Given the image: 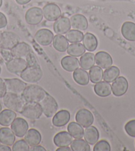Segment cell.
Here are the masks:
<instances>
[{
  "label": "cell",
  "instance_id": "cell-9",
  "mask_svg": "<svg viewBox=\"0 0 135 151\" xmlns=\"http://www.w3.org/2000/svg\"><path fill=\"white\" fill-rule=\"evenodd\" d=\"M27 67V61L23 58L14 57L10 61L6 62L7 71L14 74L20 75Z\"/></svg>",
  "mask_w": 135,
  "mask_h": 151
},
{
  "label": "cell",
  "instance_id": "cell-16",
  "mask_svg": "<svg viewBox=\"0 0 135 151\" xmlns=\"http://www.w3.org/2000/svg\"><path fill=\"white\" fill-rule=\"evenodd\" d=\"M95 63L102 69H107L113 65L112 57L105 51L97 52L95 55Z\"/></svg>",
  "mask_w": 135,
  "mask_h": 151
},
{
  "label": "cell",
  "instance_id": "cell-34",
  "mask_svg": "<svg viewBox=\"0 0 135 151\" xmlns=\"http://www.w3.org/2000/svg\"><path fill=\"white\" fill-rule=\"evenodd\" d=\"M85 47L84 45L80 43H72L68 46L67 49V53L73 57H80L84 55L85 52Z\"/></svg>",
  "mask_w": 135,
  "mask_h": 151
},
{
  "label": "cell",
  "instance_id": "cell-44",
  "mask_svg": "<svg viewBox=\"0 0 135 151\" xmlns=\"http://www.w3.org/2000/svg\"><path fill=\"white\" fill-rule=\"evenodd\" d=\"M7 25V19L3 13L0 12V29L5 28Z\"/></svg>",
  "mask_w": 135,
  "mask_h": 151
},
{
  "label": "cell",
  "instance_id": "cell-32",
  "mask_svg": "<svg viewBox=\"0 0 135 151\" xmlns=\"http://www.w3.org/2000/svg\"><path fill=\"white\" fill-rule=\"evenodd\" d=\"M68 132L72 135V137L76 139H82L84 137V131L83 127L76 122H72L68 126Z\"/></svg>",
  "mask_w": 135,
  "mask_h": 151
},
{
  "label": "cell",
  "instance_id": "cell-52",
  "mask_svg": "<svg viewBox=\"0 0 135 151\" xmlns=\"http://www.w3.org/2000/svg\"><path fill=\"white\" fill-rule=\"evenodd\" d=\"M1 32H0V39H1Z\"/></svg>",
  "mask_w": 135,
  "mask_h": 151
},
{
  "label": "cell",
  "instance_id": "cell-1",
  "mask_svg": "<svg viewBox=\"0 0 135 151\" xmlns=\"http://www.w3.org/2000/svg\"><path fill=\"white\" fill-rule=\"evenodd\" d=\"M3 103L7 109L17 113H21L23 107L27 103L22 95L14 94L7 92L3 97Z\"/></svg>",
  "mask_w": 135,
  "mask_h": 151
},
{
  "label": "cell",
  "instance_id": "cell-47",
  "mask_svg": "<svg viewBox=\"0 0 135 151\" xmlns=\"http://www.w3.org/2000/svg\"><path fill=\"white\" fill-rule=\"evenodd\" d=\"M17 3L19 5H25L31 1V0H15Z\"/></svg>",
  "mask_w": 135,
  "mask_h": 151
},
{
  "label": "cell",
  "instance_id": "cell-7",
  "mask_svg": "<svg viewBox=\"0 0 135 151\" xmlns=\"http://www.w3.org/2000/svg\"><path fill=\"white\" fill-rule=\"evenodd\" d=\"M4 81L6 83V91L8 93L22 95L25 88L27 87V84L25 82L19 79H16V78L5 79Z\"/></svg>",
  "mask_w": 135,
  "mask_h": 151
},
{
  "label": "cell",
  "instance_id": "cell-22",
  "mask_svg": "<svg viewBox=\"0 0 135 151\" xmlns=\"http://www.w3.org/2000/svg\"><path fill=\"white\" fill-rule=\"evenodd\" d=\"M15 141V134L11 129L2 127L0 129V142L7 146H12Z\"/></svg>",
  "mask_w": 135,
  "mask_h": 151
},
{
  "label": "cell",
  "instance_id": "cell-41",
  "mask_svg": "<svg viewBox=\"0 0 135 151\" xmlns=\"http://www.w3.org/2000/svg\"><path fill=\"white\" fill-rule=\"evenodd\" d=\"M0 55H1V57L6 62L9 61L11 59L14 58L11 50H9V49H0Z\"/></svg>",
  "mask_w": 135,
  "mask_h": 151
},
{
  "label": "cell",
  "instance_id": "cell-15",
  "mask_svg": "<svg viewBox=\"0 0 135 151\" xmlns=\"http://www.w3.org/2000/svg\"><path fill=\"white\" fill-rule=\"evenodd\" d=\"M71 27L70 19L66 17H60L54 22L53 29L57 35H63L69 32Z\"/></svg>",
  "mask_w": 135,
  "mask_h": 151
},
{
  "label": "cell",
  "instance_id": "cell-42",
  "mask_svg": "<svg viewBox=\"0 0 135 151\" xmlns=\"http://www.w3.org/2000/svg\"><path fill=\"white\" fill-rule=\"evenodd\" d=\"M25 58L28 66H39L35 56L34 55V54H33L31 52L25 57Z\"/></svg>",
  "mask_w": 135,
  "mask_h": 151
},
{
  "label": "cell",
  "instance_id": "cell-51",
  "mask_svg": "<svg viewBox=\"0 0 135 151\" xmlns=\"http://www.w3.org/2000/svg\"><path fill=\"white\" fill-rule=\"evenodd\" d=\"M1 71H2V69H1V67L0 66V75H1Z\"/></svg>",
  "mask_w": 135,
  "mask_h": 151
},
{
  "label": "cell",
  "instance_id": "cell-45",
  "mask_svg": "<svg viewBox=\"0 0 135 151\" xmlns=\"http://www.w3.org/2000/svg\"><path fill=\"white\" fill-rule=\"evenodd\" d=\"M31 151H46V149L42 146L40 145H36L34 146V147H32V148L29 150Z\"/></svg>",
  "mask_w": 135,
  "mask_h": 151
},
{
  "label": "cell",
  "instance_id": "cell-8",
  "mask_svg": "<svg viewBox=\"0 0 135 151\" xmlns=\"http://www.w3.org/2000/svg\"><path fill=\"white\" fill-rule=\"evenodd\" d=\"M43 9L38 7H33L28 9L25 15V22L30 25H37L43 19Z\"/></svg>",
  "mask_w": 135,
  "mask_h": 151
},
{
  "label": "cell",
  "instance_id": "cell-6",
  "mask_svg": "<svg viewBox=\"0 0 135 151\" xmlns=\"http://www.w3.org/2000/svg\"><path fill=\"white\" fill-rule=\"evenodd\" d=\"M20 42L19 35L12 32H1L0 39V49L11 50Z\"/></svg>",
  "mask_w": 135,
  "mask_h": 151
},
{
  "label": "cell",
  "instance_id": "cell-13",
  "mask_svg": "<svg viewBox=\"0 0 135 151\" xmlns=\"http://www.w3.org/2000/svg\"><path fill=\"white\" fill-rule=\"evenodd\" d=\"M54 34L48 29H41L35 33V39L37 42L43 46L50 45L54 39Z\"/></svg>",
  "mask_w": 135,
  "mask_h": 151
},
{
  "label": "cell",
  "instance_id": "cell-14",
  "mask_svg": "<svg viewBox=\"0 0 135 151\" xmlns=\"http://www.w3.org/2000/svg\"><path fill=\"white\" fill-rule=\"evenodd\" d=\"M11 128L15 136L17 137H23L28 129V124L24 119L18 117L11 124Z\"/></svg>",
  "mask_w": 135,
  "mask_h": 151
},
{
  "label": "cell",
  "instance_id": "cell-48",
  "mask_svg": "<svg viewBox=\"0 0 135 151\" xmlns=\"http://www.w3.org/2000/svg\"><path fill=\"white\" fill-rule=\"evenodd\" d=\"M56 150L57 151H70L72 150V149L68 147H59Z\"/></svg>",
  "mask_w": 135,
  "mask_h": 151
},
{
  "label": "cell",
  "instance_id": "cell-37",
  "mask_svg": "<svg viewBox=\"0 0 135 151\" xmlns=\"http://www.w3.org/2000/svg\"><path fill=\"white\" fill-rule=\"evenodd\" d=\"M66 37L70 43H80L83 40L84 33L79 30H70L66 33Z\"/></svg>",
  "mask_w": 135,
  "mask_h": 151
},
{
  "label": "cell",
  "instance_id": "cell-38",
  "mask_svg": "<svg viewBox=\"0 0 135 151\" xmlns=\"http://www.w3.org/2000/svg\"><path fill=\"white\" fill-rule=\"evenodd\" d=\"M11 149L13 151H28L30 150V148L25 140H19L14 142Z\"/></svg>",
  "mask_w": 135,
  "mask_h": 151
},
{
  "label": "cell",
  "instance_id": "cell-23",
  "mask_svg": "<svg viewBox=\"0 0 135 151\" xmlns=\"http://www.w3.org/2000/svg\"><path fill=\"white\" fill-rule=\"evenodd\" d=\"M25 141L28 143L30 147L39 145L42 140V136L40 132L35 129L28 130L25 135Z\"/></svg>",
  "mask_w": 135,
  "mask_h": 151
},
{
  "label": "cell",
  "instance_id": "cell-26",
  "mask_svg": "<svg viewBox=\"0 0 135 151\" xmlns=\"http://www.w3.org/2000/svg\"><path fill=\"white\" fill-rule=\"evenodd\" d=\"M121 33L126 40L135 41V23L131 22H124L122 25Z\"/></svg>",
  "mask_w": 135,
  "mask_h": 151
},
{
  "label": "cell",
  "instance_id": "cell-36",
  "mask_svg": "<svg viewBox=\"0 0 135 151\" xmlns=\"http://www.w3.org/2000/svg\"><path fill=\"white\" fill-rule=\"evenodd\" d=\"M71 149L73 151H90V146L85 140L82 139L72 140Z\"/></svg>",
  "mask_w": 135,
  "mask_h": 151
},
{
  "label": "cell",
  "instance_id": "cell-17",
  "mask_svg": "<svg viewBox=\"0 0 135 151\" xmlns=\"http://www.w3.org/2000/svg\"><path fill=\"white\" fill-rule=\"evenodd\" d=\"M61 66L65 71L73 72L78 69L80 66L79 60L73 56H66L61 59Z\"/></svg>",
  "mask_w": 135,
  "mask_h": 151
},
{
  "label": "cell",
  "instance_id": "cell-4",
  "mask_svg": "<svg viewBox=\"0 0 135 151\" xmlns=\"http://www.w3.org/2000/svg\"><path fill=\"white\" fill-rule=\"evenodd\" d=\"M21 113L28 119L36 120L39 119L43 113L39 103H27Z\"/></svg>",
  "mask_w": 135,
  "mask_h": 151
},
{
  "label": "cell",
  "instance_id": "cell-43",
  "mask_svg": "<svg viewBox=\"0 0 135 151\" xmlns=\"http://www.w3.org/2000/svg\"><path fill=\"white\" fill-rule=\"evenodd\" d=\"M7 93L6 83H5L4 79L0 78V99L3 98L4 96Z\"/></svg>",
  "mask_w": 135,
  "mask_h": 151
},
{
  "label": "cell",
  "instance_id": "cell-12",
  "mask_svg": "<svg viewBox=\"0 0 135 151\" xmlns=\"http://www.w3.org/2000/svg\"><path fill=\"white\" fill-rule=\"evenodd\" d=\"M113 94L116 97H121L125 94L129 88V83L125 77H118L111 85Z\"/></svg>",
  "mask_w": 135,
  "mask_h": 151
},
{
  "label": "cell",
  "instance_id": "cell-40",
  "mask_svg": "<svg viewBox=\"0 0 135 151\" xmlns=\"http://www.w3.org/2000/svg\"><path fill=\"white\" fill-rule=\"evenodd\" d=\"M124 130L130 137H135V120H131L126 123L124 126Z\"/></svg>",
  "mask_w": 135,
  "mask_h": 151
},
{
  "label": "cell",
  "instance_id": "cell-50",
  "mask_svg": "<svg viewBox=\"0 0 135 151\" xmlns=\"http://www.w3.org/2000/svg\"><path fill=\"white\" fill-rule=\"evenodd\" d=\"M1 109H2V106H1V103H0V112H1Z\"/></svg>",
  "mask_w": 135,
  "mask_h": 151
},
{
  "label": "cell",
  "instance_id": "cell-27",
  "mask_svg": "<svg viewBox=\"0 0 135 151\" xmlns=\"http://www.w3.org/2000/svg\"><path fill=\"white\" fill-rule=\"evenodd\" d=\"M84 139L88 144L91 145H95L98 141L99 138V133L97 129L93 126H90L84 131Z\"/></svg>",
  "mask_w": 135,
  "mask_h": 151
},
{
  "label": "cell",
  "instance_id": "cell-29",
  "mask_svg": "<svg viewBox=\"0 0 135 151\" xmlns=\"http://www.w3.org/2000/svg\"><path fill=\"white\" fill-rule=\"evenodd\" d=\"M73 78L75 82L80 85L85 86L89 84V73L83 69H77L73 73Z\"/></svg>",
  "mask_w": 135,
  "mask_h": 151
},
{
  "label": "cell",
  "instance_id": "cell-3",
  "mask_svg": "<svg viewBox=\"0 0 135 151\" xmlns=\"http://www.w3.org/2000/svg\"><path fill=\"white\" fill-rule=\"evenodd\" d=\"M43 75V71L40 66H28L20 74V76L25 82L35 83L42 79Z\"/></svg>",
  "mask_w": 135,
  "mask_h": 151
},
{
  "label": "cell",
  "instance_id": "cell-46",
  "mask_svg": "<svg viewBox=\"0 0 135 151\" xmlns=\"http://www.w3.org/2000/svg\"><path fill=\"white\" fill-rule=\"evenodd\" d=\"M12 149L9 147V146L1 144L0 145V151H11Z\"/></svg>",
  "mask_w": 135,
  "mask_h": 151
},
{
  "label": "cell",
  "instance_id": "cell-24",
  "mask_svg": "<svg viewBox=\"0 0 135 151\" xmlns=\"http://www.w3.org/2000/svg\"><path fill=\"white\" fill-rule=\"evenodd\" d=\"M94 91L99 97H106L109 96L112 93V88L109 83L106 81H100L95 83Z\"/></svg>",
  "mask_w": 135,
  "mask_h": 151
},
{
  "label": "cell",
  "instance_id": "cell-53",
  "mask_svg": "<svg viewBox=\"0 0 135 151\" xmlns=\"http://www.w3.org/2000/svg\"><path fill=\"white\" fill-rule=\"evenodd\" d=\"M0 59H1V55H0Z\"/></svg>",
  "mask_w": 135,
  "mask_h": 151
},
{
  "label": "cell",
  "instance_id": "cell-5",
  "mask_svg": "<svg viewBox=\"0 0 135 151\" xmlns=\"http://www.w3.org/2000/svg\"><path fill=\"white\" fill-rule=\"evenodd\" d=\"M41 105L43 113L48 118L53 116L56 113L58 108L56 101L48 93H46L45 97L41 102Z\"/></svg>",
  "mask_w": 135,
  "mask_h": 151
},
{
  "label": "cell",
  "instance_id": "cell-19",
  "mask_svg": "<svg viewBox=\"0 0 135 151\" xmlns=\"http://www.w3.org/2000/svg\"><path fill=\"white\" fill-rule=\"evenodd\" d=\"M72 135L66 131H62L57 133L54 137V143L56 147H68L72 142Z\"/></svg>",
  "mask_w": 135,
  "mask_h": 151
},
{
  "label": "cell",
  "instance_id": "cell-39",
  "mask_svg": "<svg viewBox=\"0 0 135 151\" xmlns=\"http://www.w3.org/2000/svg\"><path fill=\"white\" fill-rule=\"evenodd\" d=\"M94 151H110L111 146L107 140H101L95 143L93 147Z\"/></svg>",
  "mask_w": 135,
  "mask_h": 151
},
{
  "label": "cell",
  "instance_id": "cell-18",
  "mask_svg": "<svg viewBox=\"0 0 135 151\" xmlns=\"http://www.w3.org/2000/svg\"><path fill=\"white\" fill-rule=\"evenodd\" d=\"M70 120V113L67 110H61L54 114L53 124L54 127H62L66 125Z\"/></svg>",
  "mask_w": 135,
  "mask_h": 151
},
{
  "label": "cell",
  "instance_id": "cell-21",
  "mask_svg": "<svg viewBox=\"0 0 135 151\" xmlns=\"http://www.w3.org/2000/svg\"><path fill=\"white\" fill-rule=\"evenodd\" d=\"M71 26L74 29L79 31H85L88 27V22L84 15L82 14H76L70 18Z\"/></svg>",
  "mask_w": 135,
  "mask_h": 151
},
{
  "label": "cell",
  "instance_id": "cell-2",
  "mask_svg": "<svg viewBox=\"0 0 135 151\" xmlns=\"http://www.w3.org/2000/svg\"><path fill=\"white\" fill-rule=\"evenodd\" d=\"M46 93L42 87L38 85L27 86L22 96L27 103H41Z\"/></svg>",
  "mask_w": 135,
  "mask_h": 151
},
{
  "label": "cell",
  "instance_id": "cell-31",
  "mask_svg": "<svg viewBox=\"0 0 135 151\" xmlns=\"http://www.w3.org/2000/svg\"><path fill=\"white\" fill-rule=\"evenodd\" d=\"M80 66L84 70H89L95 63V55L92 53H85L80 57Z\"/></svg>",
  "mask_w": 135,
  "mask_h": 151
},
{
  "label": "cell",
  "instance_id": "cell-20",
  "mask_svg": "<svg viewBox=\"0 0 135 151\" xmlns=\"http://www.w3.org/2000/svg\"><path fill=\"white\" fill-rule=\"evenodd\" d=\"M12 55L16 58H25L31 52L30 45L25 42H19L11 49Z\"/></svg>",
  "mask_w": 135,
  "mask_h": 151
},
{
  "label": "cell",
  "instance_id": "cell-10",
  "mask_svg": "<svg viewBox=\"0 0 135 151\" xmlns=\"http://www.w3.org/2000/svg\"><path fill=\"white\" fill-rule=\"evenodd\" d=\"M76 121L84 128H87L93 123L94 117L89 110L86 109H81L76 113Z\"/></svg>",
  "mask_w": 135,
  "mask_h": 151
},
{
  "label": "cell",
  "instance_id": "cell-33",
  "mask_svg": "<svg viewBox=\"0 0 135 151\" xmlns=\"http://www.w3.org/2000/svg\"><path fill=\"white\" fill-rule=\"evenodd\" d=\"M120 75V70L116 66H111L105 70L103 72V79L105 81L112 83Z\"/></svg>",
  "mask_w": 135,
  "mask_h": 151
},
{
  "label": "cell",
  "instance_id": "cell-11",
  "mask_svg": "<svg viewBox=\"0 0 135 151\" xmlns=\"http://www.w3.org/2000/svg\"><path fill=\"white\" fill-rule=\"evenodd\" d=\"M43 16L49 22H54L61 17V9L55 4H48L43 8Z\"/></svg>",
  "mask_w": 135,
  "mask_h": 151
},
{
  "label": "cell",
  "instance_id": "cell-25",
  "mask_svg": "<svg viewBox=\"0 0 135 151\" xmlns=\"http://www.w3.org/2000/svg\"><path fill=\"white\" fill-rule=\"evenodd\" d=\"M17 114L10 109H4L0 112V125L8 127L11 125L14 120L16 119Z\"/></svg>",
  "mask_w": 135,
  "mask_h": 151
},
{
  "label": "cell",
  "instance_id": "cell-35",
  "mask_svg": "<svg viewBox=\"0 0 135 151\" xmlns=\"http://www.w3.org/2000/svg\"><path fill=\"white\" fill-rule=\"evenodd\" d=\"M90 79L93 83H97L103 79V71L100 67L93 66L90 69Z\"/></svg>",
  "mask_w": 135,
  "mask_h": 151
},
{
  "label": "cell",
  "instance_id": "cell-28",
  "mask_svg": "<svg viewBox=\"0 0 135 151\" xmlns=\"http://www.w3.org/2000/svg\"><path fill=\"white\" fill-rule=\"evenodd\" d=\"M83 45L88 51H94L97 47L98 41L97 37L91 33H86L83 38Z\"/></svg>",
  "mask_w": 135,
  "mask_h": 151
},
{
  "label": "cell",
  "instance_id": "cell-49",
  "mask_svg": "<svg viewBox=\"0 0 135 151\" xmlns=\"http://www.w3.org/2000/svg\"><path fill=\"white\" fill-rule=\"evenodd\" d=\"M2 4H3V0H0V7H1Z\"/></svg>",
  "mask_w": 135,
  "mask_h": 151
},
{
  "label": "cell",
  "instance_id": "cell-30",
  "mask_svg": "<svg viewBox=\"0 0 135 151\" xmlns=\"http://www.w3.org/2000/svg\"><path fill=\"white\" fill-rule=\"evenodd\" d=\"M53 45L54 48L56 51L64 53V52L67 51L68 47L69 46V43L66 37H64L62 35L56 34V35L54 37Z\"/></svg>",
  "mask_w": 135,
  "mask_h": 151
}]
</instances>
